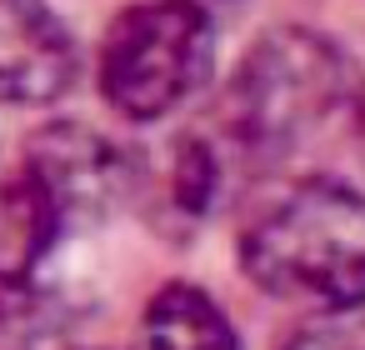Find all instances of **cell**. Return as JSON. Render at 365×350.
Returning a JSON list of instances; mask_svg holds the SVG:
<instances>
[{
	"label": "cell",
	"instance_id": "11",
	"mask_svg": "<svg viewBox=\"0 0 365 350\" xmlns=\"http://www.w3.org/2000/svg\"><path fill=\"white\" fill-rule=\"evenodd\" d=\"M345 105H350V115H355V130L365 135V76L350 81V101H345Z\"/></svg>",
	"mask_w": 365,
	"mask_h": 350
},
{
	"label": "cell",
	"instance_id": "4",
	"mask_svg": "<svg viewBox=\"0 0 365 350\" xmlns=\"http://www.w3.org/2000/svg\"><path fill=\"white\" fill-rule=\"evenodd\" d=\"M21 170L51 195L66 225L106 220L135 185V160L125 155V145H115L106 130L81 120H56L36 130Z\"/></svg>",
	"mask_w": 365,
	"mask_h": 350
},
{
	"label": "cell",
	"instance_id": "7",
	"mask_svg": "<svg viewBox=\"0 0 365 350\" xmlns=\"http://www.w3.org/2000/svg\"><path fill=\"white\" fill-rule=\"evenodd\" d=\"M145 350H245L220 300L190 280H170L150 295L140 315Z\"/></svg>",
	"mask_w": 365,
	"mask_h": 350
},
{
	"label": "cell",
	"instance_id": "6",
	"mask_svg": "<svg viewBox=\"0 0 365 350\" xmlns=\"http://www.w3.org/2000/svg\"><path fill=\"white\" fill-rule=\"evenodd\" d=\"M61 230H66L61 210L26 170L0 180V290L36 280Z\"/></svg>",
	"mask_w": 365,
	"mask_h": 350
},
{
	"label": "cell",
	"instance_id": "9",
	"mask_svg": "<svg viewBox=\"0 0 365 350\" xmlns=\"http://www.w3.org/2000/svg\"><path fill=\"white\" fill-rule=\"evenodd\" d=\"M165 190H170V205L195 220V215L215 200V190H220V155H215V145H205V140H180L175 155H170V180H165Z\"/></svg>",
	"mask_w": 365,
	"mask_h": 350
},
{
	"label": "cell",
	"instance_id": "5",
	"mask_svg": "<svg viewBox=\"0 0 365 350\" xmlns=\"http://www.w3.org/2000/svg\"><path fill=\"white\" fill-rule=\"evenodd\" d=\"M76 86V41L51 0H0V101L51 105Z\"/></svg>",
	"mask_w": 365,
	"mask_h": 350
},
{
	"label": "cell",
	"instance_id": "1",
	"mask_svg": "<svg viewBox=\"0 0 365 350\" xmlns=\"http://www.w3.org/2000/svg\"><path fill=\"white\" fill-rule=\"evenodd\" d=\"M240 270L270 300L355 315L365 305V195L330 175L285 185L240 230Z\"/></svg>",
	"mask_w": 365,
	"mask_h": 350
},
{
	"label": "cell",
	"instance_id": "2",
	"mask_svg": "<svg viewBox=\"0 0 365 350\" xmlns=\"http://www.w3.org/2000/svg\"><path fill=\"white\" fill-rule=\"evenodd\" d=\"M350 61L330 36L305 26L265 31L225 86L220 130L240 155L280 160L350 101Z\"/></svg>",
	"mask_w": 365,
	"mask_h": 350
},
{
	"label": "cell",
	"instance_id": "10",
	"mask_svg": "<svg viewBox=\"0 0 365 350\" xmlns=\"http://www.w3.org/2000/svg\"><path fill=\"white\" fill-rule=\"evenodd\" d=\"M280 350H365V325L355 315H315L295 325Z\"/></svg>",
	"mask_w": 365,
	"mask_h": 350
},
{
	"label": "cell",
	"instance_id": "3",
	"mask_svg": "<svg viewBox=\"0 0 365 350\" xmlns=\"http://www.w3.org/2000/svg\"><path fill=\"white\" fill-rule=\"evenodd\" d=\"M215 66V26L195 0L125 6L101 41V96L115 115L150 125L180 110Z\"/></svg>",
	"mask_w": 365,
	"mask_h": 350
},
{
	"label": "cell",
	"instance_id": "8",
	"mask_svg": "<svg viewBox=\"0 0 365 350\" xmlns=\"http://www.w3.org/2000/svg\"><path fill=\"white\" fill-rule=\"evenodd\" d=\"M71 310L56 290L26 280L0 290V350H66Z\"/></svg>",
	"mask_w": 365,
	"mask_h": 350
}]
</instances>
